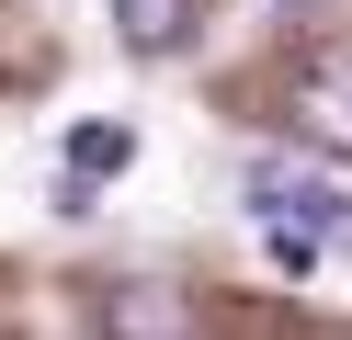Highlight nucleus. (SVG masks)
Here are the masks:
<instances>
[{"label":"nucleus","instance_id":"1","mask_svg":"<svg viewBox=\"0 0 352 340\" xmlns=\"http://www.w3.org/2000/svg\"><path fill=\"white\" fill-rule=\"evenodd\" d=\"M284 113H296V136H307L318 159H352V34H318V45L296 57Z\"/></svg>","mask_w":352,"mask_h":340},{"label":"nucleus","instance_id":"2","mask_svg":"<svg viewBox=\"0 0 352 340\" xmlns=\"http://www.w3.org/2000/svg\"><path fill=\"white\" fill-rule=\"evenodd\" d=\"M250 216L307 227V238H352V193L329 170H296V159H250Z\"/></svg>","mask_w":352,"mask_h":340},{"label":"nucleus","instance_id":"3","mask_svg":"<svg viewBox=\"0 0 352 340\" xmlns=\"http://www.w3.org/2000/svg\"><path fill=\"white\" fill-rule=\"evenodd\" d=\"M102 340H205L182 284H114L102 295Z\"/></svg>","mask_w":352,"mask_h":340},{"label":"nucleus","instance_id":"4","mask_svg":"<svg viewBox=\"0 0 352 340\" xmlns=\"http://www.w3.org/2000/svg\"><path fill=\"white\" fill-rule=\"evenodd\" d=\"M125 170H137V125H102V113H91V125H69V181H57V204L91 216V193L125 181Z\"/></svg>","mask_w":352,"mask_h":340},{"label":"nucleus","instance_id":"5","mask_svg":"<svg viewBox=\"0 0 352 340\" xmlns=\"http://www.w3.org/2000/svg\"><path fill=\"white\" fill-rule=\"evenodd\" d=\"M114 23H125V45H137V57H182L193 23H205V0H114Z\"/></svg>","mask_w":352,"mask_h":340},{"label":"nucleus","instance_id":"6","mask_svg":"<svg viewBox=\"0 0 352 340\" xmlns=\"http://www.w3.org/2000/svg\"><path fill=\"white\" fill-rule=\"evenodd\" d=\"M261 227V261H273V272H318V249L329 238H307V227H273V216H250Z\"/></svg>","mask_w":352,"mask_h":340},{"label":"nucleus","instance_id":"7","mask_svg":"<svg viewBox=\"0 0 352 340\" xmlns=\"http://www.w3.org/2000/svg\"><path fill=\"white\" fill-rule=\"evenodd\" d=\"M273 12H307V0H273Z\"/></svg>","mask_w":352,"mask_h":340}]
</instances>
